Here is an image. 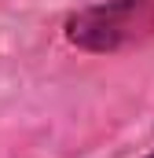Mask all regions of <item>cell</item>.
Listing matches in <instances>:
<instances>
[{
    "label": "cell",
    "mask_w": 154,
    "mask_h": 158,
    "mask_svg": "<svg viewBox=\"0 0 154 158\" xmlns=\"http://www.w3.org/2000/svg\"><path fill=\"white\" fill-rule=\"evenodd\" d=\"M154 37V0H103L66 19V40L81 52H121Z\"/></svg>",
    "instance_id": "6da1fadb"
},
{
    "label": "cell",
    "mask_w": 154,
    "mask_h": 158,
    "mask_svg": "<svg viewBox=\"0 0 154 158\" xmlns=\"http://www.w3.org/2000/svg\"><path fill=\"white\" fill-rule=\"evenodd\" d=\"M147 158H154V151H151V155H147Z\"/></svg>",
    "instance_id": "7a4b0ae2"
}]
</instances>
